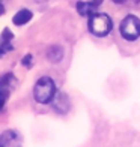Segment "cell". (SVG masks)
<instances>
[{"mask_svg": "<svg viewBox=\"0 0 140 147\" xmlns=\"http://www.w3.org/2000/svg\"><path fill=\"white\" fill-rule=\"evenodd\" d=\"M56 93V84L50 77H41L33 87V98L38 104H51Z\"/></svg>", "mask_w": 140, "mask_h": 147, "instance_id": "obj_1", "label": "cell"}, {"mask_svg": "<svg viewBox=\"0 0 140 147\" xmlns=\"http://www.w3.org/2000/svg\"><path fill=\"white\" fill-rule=\"evenodd\" d=\"M113 27L111 18L107 14H93L89 17V30L95 36H105L109 35L110 30Z\"/></svg>", "mask_w": 140, "mask_h": 147, "instance_id": "obj_2", "label": "cell"}, {"mask_svg": "<svg viewBox=\"0 0 140 147\" xmlns=\"http://www.w3.org/2000/svg\"><path fill=\"white\" fill-rule=\"evenodd\" d=\"M119 32L124 39L126 41H136L140 36V18H137L136 15H128L125 17L121 26H119Z\"/></svg>", "mask_w": 140, "mask_h": 147, "instance_id": "obj_3", "label": "cell"}, {"mask_svg": "<svg viewBox=\"0 0 140 147\" xmlns=\"http://www.w3.org/2000/svg\"><path fill=\"white\" fill-rule=\"evenodd\" d=\"M0 147H23V138L17 131L6 129L0 134Z\"/></svg>", "mask_w": 140, "mask_h": 147, "instance_id": "obj_4", "label": "cell"}, {"mask_svg": "<svg viewBox=\"0 0 140 147\" xmlns=\"http://www.w3.org/2000/svg\"><path fill=\"white\" fill-rule=\"evenodd\" d=\"M51 107L56 113H59V114H66L71 108V102H69L68 95L63 92H57L54 95V98H53V101H51Z\"/></svg>", "mask_w": 140, "mask_h": 147, "instance_id": "obj_5", "label": "cell"}, {"mask_svg": "<svg viewBox=\"0 0 140 147\" xmlns=\"http://www.w3.org/2000/svg\"><path fill=\"white\" fill-rule=\"evenodd\" d=\"M97 5H93L92 2H78L77 3V11L82 17H92L93 14H97Z\"/></svg>", "mask_w": 140, "mask_h": 147, "instance_id": "obj_6", "label": "cell"}, {"mask_svg": "<svg viewBox=\"0 0 140 147\" xmlns=\"http://www.w3.org/2000/svg\"><path fill=\"white\" fill-rule=\"evenodd\" d=\"M32 17H33L32 11H29V9H20L17 14L14 15V18H12V23H14L15 26H24V24H27L30 21Z\"/></svg>", "mask_w": 140, "mask_h": 147, "instance_id": "obj_7", "label": "cell"}, {"mask_svg": "<svg viewBox=\"0 0 140 147\" xmlns=\"http://www.w3.org/2000/svg\"><path fill=\"white\" fill-rule=\"evenodd\" d=\"M47 57H48V60L51 63H59L63 57V48L59 47V45L51 47V48L48 50V53H47Z\"/></svg>", "mask_w": 140, "mask_h": 147, "instance_id": "obj_8", "label": "cell"}, {"mask_svg": "<svg viewBox=\"0 0 140 147\" xmlns=\"http://www.w3.org/2000/svg\"><path fill=\"white\" fill-rule=\"evenodd\" d=\"M17 80L12 72H6L3 75H0V89H9V86L15 84Z\"/></svg>", "mask_w": 140, "mask_h": 147, "instance_id": "obj_9", "label": "cell"}, {"mask_svg": "<svg viewBox=\"0 0 140 147\" xmlns=\"http://www.w3.org/2000/svg\"><path fill=\"white\" fill-rule=\"evenodd\" d=\"M14 50V47H12V44L9 41H2V44H0V57L5 56L6 53H9Z\"/></svg>", "mask_w": 140, "mask_h": 147, "instance_id": "obj_10", "label": "cell"}, {"mask_svg": "<svg viewBox=\"0 0 140 147\" xmlns=\"http://www.w3.org/2000/svg\"><path fill=\"white\" fill-rule=\"evenodd\" d=\"M8 98H9V90L8 89H0V110H3Z\"/></svg>", "mask_w": 140, "mask_h": 147, "instance_id": "obj_11", "label": "cell"}, {"mask_svg": "<svg viewBox=\"0 0 140 147\" xmlns=\"http://www.w3.org/2000/svg\"><path fill=\"white\" fill-rule=\"evenodd\" d=\"M12 39H14V33H12L8 27L6 29H3V32H2V41H12Z\"/></svg>", "mask_w": 140, "mask_h": 147, "instance_id": "obj_12", "label": "cell"}, {"mask_svg": "<svg viewBox=\"0 0 140 147\" xmlns=\"http://www.w3.org/2000/svg\"><path fill=\"white\" fill-rule=\"evenodd\" d=\"M32 63H33V56H32V54H26V56L21 59V65L26 66V68H30Z\"/></svg>", "mask_w": 140, "mask_h": 147, "instance_id": "obj_13", "label": "cell"}, {"mask_svg": "<svg viewBox=\"0 0 140 147\" xmlns=\"http://www.w3.org/2000/svg\"><path fill=\"white\" fill-rule=\"evenodd\" d=\"M90 2H92L93 5H97V6H99V5H101V3L104 2V0H90Z\"/></svg>", "mask_w": 140, "mask_h": 147, "instance_id": "obj_14", "label": "cell"}, {"mask_svg": "<svg viewBox=\"0 0 140 147\" xmlns=\"http://www.w3.org/2000/svg\"><path fill=\"white\" fill-rule=\"evenodd\" d=\"M113 2L118 3V5H122V3H125V2H126V0H113Z\"/></svg>", "mask_w": 140, "mask_h": 147, "instance_id": "obj_15", "label": "cell"}, {"mask_svg": "<svg viewBox=\"0 0 140 147\" xmlns=\"http://www.w3.org/2000/svg\"><path fill=\"white\" fill-rule=\"evenodd\" d=\"M5 14V8H3V5L0 3V15H3Z\"/></svg>", "mask_w": 140, "mask_h": 147, "instance_id": "obj_16", "label": "cell"}]
</instances>
